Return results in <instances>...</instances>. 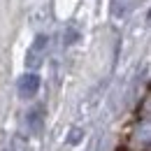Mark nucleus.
I'll return each mask as SVG.
<instances>
[{
	"mask_svg": "<svg viewBox=\"0 0 151 151\" xmlns=\"http://www.w3.org/2000/svg\"><path fill=\"white\" fill-rule=\"evenodd\" d=\"M79 137H81V130H72V135H70V144H77Z\"/></svg>",
	"mask_w": 151,
	"mask_h": 151,
	"instance_id": "nucleus-4",
	"label": "nucleus"
},
{
	"mask_svg": "<svg viewBox=\"0 0 151 151\" xmlns=\"http://www.w3.org/2000/svg\"><path fill=\"white\" fill-rule=\"evenodd\" d=\"M37 88H40V77L35 72L23 75L19 79V95L21 98H33V95L37 93Z\"/></svg>",
	"mask_w": 151,
	"mask_h": 151,
	"instance_id": "nucleus-2",
	"label": "nucleus"
},
{
	"mask_svg": "<svg viewBox=\"0 0 151 151\" xmlns=\"http://www.w3.org/2000/svg\"><path fill=\"white\" fill-rule=\"evenodd\" d=\"M40 116H42V112H40V109L28 116V123L33 126V130H40V123H42V119H40Z\"/></svg>",
	"mask_w": 151,
	"mask_h": 151,
	"instance_id": "nucleus-3",
	"label": "nucleus"
},
{
	"mask_svg": "<svg viewBox=\"0 0 151 151\" xmlns=\"http://www.w3.org/2000/svg\"><path fill=\"white\" fill-rule=\"evenodd\" d=\"M47 47H49V37L47 35H37L33 40V44L28 47V54H26L28 68H40L42 65V60L47 56Z\"/></svg>",
	"mask_w": 151,
	"mask_h": 151,
	"instance_id": "nucleus-1",
	"label": "nucleus"
}]
</instances>
